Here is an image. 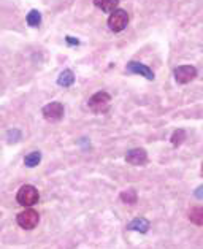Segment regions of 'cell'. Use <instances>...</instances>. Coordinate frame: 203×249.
<instances>
[{
	"label": "cell",
	"instance_id": "obj_1",
	"mask_svg": "<svg viewBox=\"0 0 203 249\" xmlns=\"http://www.w3.org/2000/svg\"><path fill=\"white\" fill-rule=\"evenodd\" d=\"M38 198H40V194L37 191V187L32 184L22 186L21 189L18 191V196H16L18 203L21 206H34L35 203H38Z\"/></svg>",
	"mask_w": 203,
	"mask_h": 249
},
{
	"label": "cell",
	"instance_id": "obj_2",
	"mask_svg": "<svg viewBox=\"0 0 203 249\" xmlns=\"http://www.w3.org/2000/svg\"><path fill=\"white\" fill-rule=\"evenodd\" d=\"M88 105L94 113H105L111 105V97L107 92H97L89 99Z\"/></svg>",
	"mask_w": 203,
	"mask_h": 249
},
{
	"label": "cell",
	"instance_id": "obj_3",
	"mask_svg": "<svg viewBox=\"0 0 203 249\" xmlns=\"http://www.w3.org/2000/svg\"><path fill=\"white\" fill-rule=\"evenodd\" d=\"M129 24V15L124 10H114L111 16L108 18V26L113 32H121Z\"/></svg>",
	"mask_w": 203,
	"mask_h": 249
},
{
	"label": "cell",
	"instance_id": "obj_4",
	"mask_svg": "<svg viewBox=\"0 0 203 249\" xmlns=\"http://www.w3.org/2000/svg\"><path fill=\"white\" fill-rule=\"evenodd\" d=\"M18 224H19V227L26 229V230H32L38 226V221H40V216L38 213L35 210H26L18 214Z\"/></svg>",
	"mask_w": 203,
	"mask_h": 249
},
{
	"label": "cell",
	"instance_id": "obj_5",
	"mask_svg": "<svg viewBox=\"0 0 203 249\" xmlns=\"http://www.w3.org/2000/svg\"><path fill=\"white\" fill-rule=\"evenodd\" d=\"M43 116L49 123H57L64 118V105L60 102H51L43 108Z\"/></svg>",
	"mask_w": 203,
	"mask_h": 249
},
{
	"label": "cell",
	"instance_id": "obj_6",
	"mask_svg": "<svg viewBox=\"0 0 203 249\" xmlns=\"http://www.w3.org/2000/svg\"><path fill=\"white\" fill-rule=\"evenodd\" d=\"M197 76V70L192 65H181L175 69V80L180 84H187Z\"/></svg>",
	"mask_w": 203,
	"mask_h": 249
},
{
	"label": "cell",
	"instance_id": "obj_7",
	"mask_svg": "<svg viewBox=\"0 0 203 249\" xmlns=\"http://www.w3.org/2000/svg\"><path fill=\"white\" fill-rule=\"evenodd\" d=\"M126 70L129 73H135V75H140V76H145L146 80L152 81L154 80V73H152V70L149 69L148 65L145 64H140V62H129Z\"/></svg>",
	"mask_w": 203,
	"mask_h": 249
},
{
	"label": "cell",
	"instance_id": "obj_8",
	"mask_svg": "<svg viewBox=\"0 0 203 249\" xmlns=\"http://www.w3.org/2000/svg\"><path fill=\"white\" fill-rule=\"evenodd\" d=\"M126 160L130 165H145L148 162V154L145 149H130L126 156Z\"/></svg>",
	"mask_w": 203,
	"mask_h": 249
},
{
	"label": "cell",
	"instance_id": "obj_9",
	"mask_svg": "<svg viewBox=\"0 0 203 249\" xmlns=\"http://www.w3.org/2000/svg\"><path fill=\"white\" fill-rule=\"evenodd\" d=\"M127 229L129 230H135V232L146 233L148 229H149V222H148L145 217H137V219H133L130 224H129Z\"/></svg>",
	"mask_w": 203,
	"mask_h": 249
},
{
	"label": "cell",
	"instance_id": "obj_10",
	"mask_svg": "<svg viewBox=\"0 0 203 249\" xmlns=\"http://www.w3.org/2000/svg\"><path fill=\"white\" fill-rule=\"evenodd\" d=\"M95 7L100 8L102 11H107V13H113L118 7L119 0H94Z\"/></svg>",
	"mask_w": 203,
	"mask_h": 249
},
{
	"label": "cell",
	"instance_id": "obj_11",
	"mask_svg": "<svg viewBox=\"0 0 203 249\" xmlns=\"http://www.w3.org/2000/svg\"><path fill=\"white\" fill-rule=\"evenodd\" d=\"M73 83H75V73L72 70H64L57 78V84L62 88H69Z\"/></svg>",
	"mask_w": 203,
	"mask_h": 249
},
{
	"label": "cell",
	"instance_id": "obj_12",
	"mask_svg": "<svg viewBox=\"0 0 203 249\" xmlns=\"http://www.w3.org/2000/svg\"><path fill=\"white\" fill-rule=\"evenodd\" d=\"M189 221L194 222L195 226H203V208L202 206H195L189 211Z\"/></svg>",
	"mask_w": 203,
	"mask_h": 249
},
{
	"label": "cell",
	"instance_id": "obj_13",
	"mask_svg": "<svg viewBox=\"0 0 203 249\" xmlns=\"http://www.w3.org/2000/svg\"><path fill=\"white\" fill-rule=\"evenodd\" d=\"M41 160V154L38 153V151H34V153H30L29 156H26V159H24V163H26L27 167H37Z\"/></svg>",
	"mask_w": 203,
	"mask_h": 249
},
{
	"label": "cell",
	"instance_id": "obj_14",
	"mask_svg": "<svg viewBox=\"0 0 203 249\" xmlns=\"http://www.w3.org/2000/svg\"><path fill=\"white\" fill-rule=\"evenodd\" d=\"M41 22V15L38 10H32L30 13L27 15V24L30 27H38Z\"/></svg>",
	"mask_w": 203,
	"mask_h": 249
},
{
	"label": "cell",
	"instance_id": "obj_15",
	"mask_svg": "<svg viewBox=\"0 0 203 249\" xmlns=\"http://www.w3.org/2000/svg\"><path fill=\"white\" fill-rule=\"evenodd\" d=\"M137 191L135 189H129V191H124L121 194V200L124 203H129V205H133V203H137Z\"/></svg>",
	"mask_w": 203,
	"mask_h": 249
},
{
	"label": "cell",
	"instance_id": "obj_16",
	"mask_svg": "<svg viewBox=\"0 0 203 249\" xmlns=\"http://www.w3.org/2000/svg\"><path fill=\"white\" fill-rule=\"evenodd\" d=\"M186 140V132L183 129H178L173 132V135H171V143H173V146H180V144Z\"/></svg>",
	"mask_w": 203,
	"mask_h": 249
},
{
	"label": "cell",
	"instance_id": "obj_17",
	"mask_svg": "<svg viewBox=\"0 0 203 249\" xmlns=\"http://www.w3.org/2000/svg\"><path fill=\"white\" fill-rule=\"evenodd\" d=\"M65 40H67V43H69V45H78V43H79V41H78V40H75L73 37H67Z\"/></svg>",
	"mask_w": 203,
	"mask_h": 249
},
{
	"label": "cell",
	"instance_id": "obj_18",
	"mask_svg": "<svg viewBox=\"0 0 203 249\" xmlns=\"http://www.w3.org/2000/svg\"><path fill=\"white\" fill-rule=\"evenodd\" d=\"M200 191H203V187H200ZM195 196L199 198H202V192H195Z\"/></svg>",
	"mask_w": 203,
	"mask_h": 249
},
{
	"label": "cell",
	"instance_id": "obj_19",
	"mask_svg": "<svg viewBox=\"0 0 203 249\" xmlns=\"http://www.w3.org/2000/svg\"><path fill=\"white\" fill-rule=\"evenodd\" d=\"M202 175H203V165H202Z\"/></svg>",
	"mask_w": 203,
	"mask_h": 249
}]
</instances>
